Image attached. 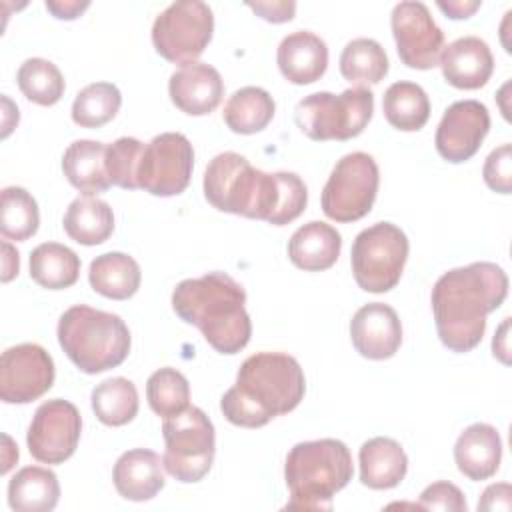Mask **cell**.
<instances>
[{
  "label": "cell",
  "mask_w": 512,
  "mask_h": 512,
  "mask_svg": "<svg viewBox=\"0 0 512 512\" xmlns=\"http://www.w3.org/2000/svg\"><path fill=\"white\" fill-rule=\"evenodd\" d=\"M2 250H4V270H2V282H10L16 274H18V266H20V260H18V252L8 244L4 242L2 244Z\"/></svg>",
  "instance_id": "obj_46"
},
{
  "label": "cell",
  "mask_w": 512,
  "mask_h": 512,
  "mask_svg": "<svg viewBox=\"0 0 512 512\" xmlns=\"http://www.w3.org/2000/svg\"><path fill=\"white\" fill-rule=\"evenodd\" d=\"M350 338L364 358L386 360L394 356L402 344V324L392 306L368 302L352 316Z\"/></svg>",
  "instance_id": "obj_17"
},
{
  "label": "cell",
  "mask_w": 512,
  "mask_h": 512,
  "mask_svg": "<svg viewBox=\"0 0 512 512\" xmlns=\"http://www.w3.org/2000/svg\"><path fill=\"white\" fill-rule=\"evenodd\" d=\"M194 150L180 132H162L144 144L138 162V188L152 196H176L190 184Z\"/></svg>",
  "instance_id": "obj_12"
},
{
  "label": "cell",
  "mask_w": 512,
  "mask_h": 512,
  "mask_svg": "<svg viewBox=\"0 0 512 512\" xmlns=\"http://www.w3.org/2000/svg\"><path fill=\"white\" fill-rule=\"evenodd\" d=\"M214 32V14L206 2L178 0L164 8L152 24L156 52L174 62L190 64L204 52Z\"/></svg>",
  "instance_id": "obj_10"
},
{
  "label": "cell",
  "mask_w": 512,
  "mask_h": 512,
  "mask_svg": "<svg viewBox=\"0 0 512 512\" xmlns=\"http://www.w3.org/2000/svg\"><path fill=\"white\" fill-rule=\"evenodd\" d=\"M360 480L372 490H388L398 486L408 470V458L404 448L388 438L376 436L362 444L360 454Z\"/></svg>",
  "instance_id": "obj_23"
},
{
  "label": "cell",
  "mask_w": 512,
  "mask_h": 512,
  "mask_svg": "<svg viewBox=\"0 0 512 512\" xmlns=\"http://www.w3.org/2000/svg\"><path fill=\"white\" fill-rule=\"evenodd\" d=\"M418 506L422 510H448V512H466L468 504L462 490L446 480L434 482L424 488L420 494Z\"/></svg>",
  "instance_id": "obj_40"
},
{
  "label": "cell",
  "mask_w": 512,
  "mask_h": 512,
  "mask_svg": "<svg viewBox=\"0 0 512 512\" xmlns=\"http://www.w3.org/2000/svg\"><path fill=\"white\" fill-rule=\"evenodd\" d=\"M58 342L78 370L100 374L126 360L130 330L118 314L74 304L58 320Z\"/></svg>",
  "instance_id": "obj_6"
},
{
  "label": "cell",
  "mask_w": 512,
  "mask_h": 512,
  "mask_svg": "<svg viewBox=\"0 0 512 512\" xmlns=\"http://www.w3.org/2000/svg\"><path fill=\"white\" fill-rule=\"evenodd\" d=\"M438 64L448 84L462 90H476L490 80L494 56L482 38L462 36L442 48Z\"/></svg>",
  "instance_id": "obj_19"
},
{
  "label": "cell",
  "mask_w": 512,
  "mask_h": 512,
  "mask_svg": "<svg viewBox=\"0 0 512 512\" xmlns=\"http://www.w3.org/2000/svg\"><path fill=\"white\" fill-rule=\"evenodd\" d=\"M304 390V372L294 356L256 352L242 362L236 384L220 398V410L236 426L260 428L292 412L304 398Z\"/></svg>",
  "instance_id": "obj_3"
},
{
  "label": "cell",
  "mask_w": 512,
  "mask_h": 512,
  "mask_svg": "<svg viewBox=\"0 0 512 512\" xmlns=\"http://www.w3.org/2000/svg\"><path fill=\"white\" fill-rule=\"evenodd\" d=\"M40 212L34 196L20 186H6L0 194V232L10 240H28L36 234Z\"/></svg>",
  "instance_id": "obj_34"
},
{
  "label": "cell",
  "mask_w": 512,
  "mask_h": 512,
  "mask_svg": "<svg viewBox=\"0 0 512 512\" xmlns=\"http://www.w3.org/2000/svg\"><path fill=\"white\" fill-rule=\"evenodd\" d=\"M408 248L406 234L392 222H376L364 228L354 238L350 252L356 284L374 294L392 290L400 282Z\"/></svg>",
  "instance_id": "obj_9"
},
{
  "label": "cell",
  "mask_w": 512,
  "mask_h": 512,
  "mask_svg": "<svg viewBox=\"0 0 512 512\" xmlns=\"http://www.w3.org/2000/svg\"><path fill=\"white\" fill-rule=\"evenodd\" d=\"M122 94L112 82H94L84 86L72 102V120L82 128H100L120 110Z\"/></svg>",
  "instance_id": "obj_35"
},
{
  "label": "cell",
  "mask_w": 512,
  "mask_h": 512,
  "mask_svg": "<svg viewBox=\"0 0 512 512\" xmlns=\"http://www.w3.org/2000/svg\"><path fill=\"white\" fill-rule=\"evenodd\" d=\"M88 280L94 292L112 300H126L140 288L142 272L132 256L124 252H106L90 262Z\"/></svg>",
  "instance_id": "obj_27"
},
{
  "label": "cell",
  "mask_w": 512,
  "mask_h": 512,
  "mask_svg": "<svg viewBox=\"0 0 512 512\" xmlns=\"http://www.w3.org/2000/svg\"><path fill=\"white\" fill-rule=\"evenodd\" d=\"M372 112V90L348 88L340 94L314 92L304 96L296 104L294 120L312 140H350L368 126Z\"/></svg>",
  "instance_id": "obj_7"
},
{
  "label": "cell",
  "mask_w": 512,
  "mask_h": 512,
  "mask_svg": "<svg viewBox=\"0 0 512 512\" xmlns=\"http://www.w3.org/2000/svg\"><path fill=\"white\" fill-rule=\"evenodd\" d=\"M274 98L260 86H244L236 90L224 104V122L236 134H256L274 118Z\"/></svg>",
  "instance_id": "obj_30"
},
{
  "label": "cell",
  "mask_w": 512,
  "mask_h": 512,
  "mask_svg": "<svg viewBox=\"0 0 512 512\" xmlns=\"http://www.w3.org/2000/svg\"><path fill=\"white\" fill-rule=\"evenodd\" d=\"M378 164L366 152H350L332 168L324 190L322 210L330 220L354 222L364 218L376 200Z\"/></svg>",
  "instance_id": "obj_11"
},
{
  "label": "cell",
  "mask_w": 512,
  "mask_h": 512,
  "mask_svg": "<svg viewBox=\"0 0 512 512\" xmlns=\"http://www.w3.org/2000/svg\"><path fill=\"white\" fill-rule=\"evenodd\" d=\"M340 72L356 88L378 84L388 74V56L376 40L354 38L340 54Z\"/></svg>",
  "instance_id": "obj_33"
},
{
  "label": "cell",
  "mask_w": 512,
  "mask_h": 512,
  "mask_svg": "<svg viewBox=\"0 0 512 512\" xmlns=\"http://www.w3.org/2000/svg\"><path fill=\"white\" fill-rule=\"evenodd\" d=\"M484 182L488 188L500 194H510L512 192V146L502 144L494 148L482 168Z\"/></svg>",
  "instance_id": "obj_39"
},
{
  "label": "cell",
  "mask_w": 512,
  "mask_h": 512,
  "mask_svg": "<svg viewBox=\"0 0 512 512\" xmlns=\"http://www.w3.org/2000/svg\"><path fill=\"white\" fill-rule=\"evenodd\" d=\"M164 464L160 456L148 448L124 452L112 470V480L118 494L132 502L154 498L164 488Z\"/></svg>",
  "instance_id": "obj_21"
},
{
  "label": "cell",
  "mask_w": 512,
  "mask_h": 512,
  "mask_svg": "<svg viewBox=\"0 0 512 512\" xmlns=\"http://www.w3.org/2000/svg\"><path fill=\"white\" fill-rule=\"evenodd\" d=\"M340 248V232L326 222L312 220L292 234L288 242V256L294 266L306 272H320L338 260Z\"/></svg>",
  "instance_id": "obj_24"
},
{
  "label": "cell",
  "mask_w": 512,
  "mask_h": 512,
  "mask_svg": "<svg viewBox=\"0 0 512 512\" xmlns=\"http://www.w3.org/2000/svg\"><path fill=\"white\" fill-rule=\"evenodd\" d=\"M164 456L166 472L178 482H200L212 468L216 454V434L212 420L204 410L188 406L178 414L164 418Z\"/></svg>",
  "instance_id": "obj_8"
},
{
  "label": "cell",
  "mask_w": 512,
  "mask_h": 512,
  "mask_svg": "<svg viewBox=\"0 0 512 512\" xmlns=\"http://www.w3.org/2000/svg\"><path fill=\"white\" fill-rule=\"evenodd\" d=\"M244 304V288L226 272L182 280L172 292L180 320L194 324L220 354H236L250 342L252 322Z\"/></svg>",
  "instance_id": "obj_4"
},
{
  "label": "cell",
  "mask_w": 512,
  "mask_h": 512,
  "mask_svg": "<svg viewBox=\"0 0 512 512\" xmlns=\"http://www.w3.org/2000/svg\"><path fill=\"white\" fill-rule=\"evenodd\" d=\"M54 360L38 344H16L2 352L0 398L6 404H28L54 384Z\"/></svg>",
  "instance_id": "obj_15"
},
{
  "label": "cell",
  "mask_w": 512,
  "mask_h": 512,
  "mask_svg": "<svg viewBox=\"0 0 512 512\" xmlns=\"http://www.w3.org/2000/svg\"><path fill=\"white\" fill-rule=\"evenodd\" d=\"M204 196L220 212L284 226L308 202L304 180L294 172H262L238 152L216 154L204 172Z\"/></svg>",
  "instance_id": "obj_1"
},
{
  "label": "cell",
  "mask_w": 512,
  "mask_h": 512,
  "mask_svg": "<svg viewBox=\"0 0 512 512\" xmlns=\"http://www.w3.org/2000/svg\"><path fill=\"white\" fill-rule=\"evenodd\" d=\"M508 296V276L494 262H472L444 272L432 288V312L442 344L470 352L486 330V316Z\"/></svg>",
  "instance_id": "obj_2"
},
{
  "label": "cell",
  "mask_w": 512,
  "mask_h": 512,
  "mask_svg": "<svg viewBox=\"0 0 512 512\" xmlns=\"http://www.w3.org/2000/svg\"><path fill=\"white\" fill-rule=\"evenodd\" d=\"M248 8H252L260 18L280 24L288 22L294 18L296 12V2H286V0H272V2H248Z\"/></svg>",
  "instance_id": "obj_41"
},
{
  "label": "cell",
  "mask_w": 512,
  "mask_h": 512,
  "mask_svg": "<svg viewBox=\"0 0 512 512\" xmlns=\"http://www.w3.org/2000/svg\"><path fill=\"white\" fill-rule=\"evenodd\" d=\"M352 474V454L342 440L298 442L284 464V480L290 490L288 508L328 510L332 496L352 480Z\"/></svg>",
  "instance_id": "obj_5"
},
{
  "label": "cell",
  "mask_w": 512,
  "mask_h": 512,
  "mask_svg": "<svg viewBox=\"0 0 512 512\" xmlns=\"http://www.w3.org/2000/svg\"><path fill=\"white\" fill-rule=\"evenodd\" d=\"M168 94L176 108L190 116H204L218 108L224 96L220 72L206 62H190L172 72Z\"/></svg>",
  "instance_id": "obj_18"
},
{
  "label": "cell",
  "mask_w": 512,
  "mask_h": 512,
  "mask_svg": "<svg viewBox=\"0 0 512 512\" xmlns=\"http://www.w3.org/2000/svg\"><path fill=\"white\" fill-rule=\"evenodd\" d=\"M90 6L88 0H46V8L60 20H74Z\"/></svg>",
  "instance_id": "obj_43"
},
{
  "label": "cell",
  "mask_w": 512,
  "mask_h": 512,
  "mask_svg": "<svg viewBox=\"0 0 512 512\" xmlns=\"http://www.w3.org/2000/svg\"><path fill=\"white\" fill-rule=\"evenodd\" d=\"M92 410L106 426H124L138 414V390L132 380L114 376L92 390Z\"/></svg>",
  "instance_id": "obj_32"
},
{
  "label": "cell",
  "mask_w": 512,
  "mask_h": 512,
  "mask_svg": "<svg viewBox=\"0 0 512 512\" xmlns=\"http://www.w3.org/2000/svg\"><path fill=\"white\" fill-rule=\"evenodd\" d=\"M142 150H144V144L132 136H122L106 146V172H108L110 184L126 190L138 188L136 172H138Z\"/></svg>",
  "instance_id": "obj_38"
},
{
  "label": "cell",
  "mask_w": 512,
  "mask_h": 512,
  "mask_svg": "<svg viewBox=\"0 0 512 512\" xmlns=\"http://www.w3.org/2000/svg\"><path fill=\"white\" fill-rule=\"evenodd\" d=\"M512 488L508 482L500 484H490L484 492L482 498L478 500V510H510L512 508Z\"/></svg>",
  "instance_id": "obj_42"
},
{
  "label": "cell",
  "mask_w": 512,
  "mask_h": 512,
  "mask_svg": "<svg viewBox=\"0 0 512 512\" xmlns=\"http://www.w3.org/2000/svg\"><path fill=\"white\" fill-rule=\"evenodd\" d=\"M22 94L40 106L56 104L64 94V76L58 66L46 58H28L16 74Z\"/></svg>",
  "instance_id": "obj_36"
},
{
  "label": "cell",
  "mask_w": 512,
  "mask_h": 512,
  "mask_svg": "<svg viewBox=\"0 0 512 512\" xmlns=\"http://www.w3.org/2000/svg\"><path fill=\"white\" fill-rule=\"evenodd\" d=\"M62 170L68 182L86 196L106 192L112 184L106 172V144L76 140L62 156Z\"/></svg>",
  "instance_id": "obj_25"
},
{
  "label": "cell",
  "mask_w": 512,
  "mask_h": 512,
  "mask_svg": "<svg viewBox=\"0 0 512 512\" xmlns=\"http://www.w3.org/2000/svg\"><path fill=\"white\" fill-rule=\"evenodd\" d=\"M438 4V8L446 14V16H450V18H454V20H462V18H470L478 8H480V0H448V2H444V0H438L436 2Z\"/></svg>",
  "instance_id": "obj_44"
},
{
  "label": "cell",
  "mask_w": 512,
  "mask_h": 512,
  "mask_svg": "<svg viewBox=\"0 0 512 512\" xmlns=\"http://www.w3.org/2000/svg\"><path fill=\"white\" fill-rule=\"evenodd\" d=\"M58 498V478L42 466H24L8 482V504L16 512H50Z\"/></svg>",
  "instance_id": "obj_26"
},
{
  "label": "cell",
  "mask_w": 512,
  "mask_h": 512,
  "mask_svg": "<svg viewBox=\"0 0 512 512\" xmlns=\"http://www.w3.org/2000/svg\"><path fill=\"white\" fill-rule=\"evenodd\" d=\"M390 26L398 56L408 68L430 70L438 66L444 48V32L434 22L424 2H398L392 8Z\"/></svg>",
  "instance_id": "obj_14"
},
{
  "label": "cell",
  "mask_w": 512,
  "mask_h": 512,
  "mask_svg": "<svg viewBox=\"0 0 512 512\" xmlns=\"http://www.w3.org/2000/svg\"><path fill=\"white\" fill-rule=\"evenodd\" d=\"M508 326H510V318H504V322L500 324V328L496 330L494 340H492V352L504 364L510 362V358H508Z\"/></svg>",
  "instance_id": "obj_45"
},
{
  "label": "cell",
  "mask_w": 512,
  "mask_h": 512,
  "mask_svg": "<svg viewBox=\"0 0 512 512\" xmlns=\"http://www.w3.org/2000/svg\"><path fill=\"white\" fill-rule=\"evenodd\" d=\"M488 130V108L478 100H458L442 114L434 144L444 160L460 164L478 152Z\"/></svg>",
  "instance_id": "obj_16"
},
{
  "label": "cell",
  "mask_w": 512,
  "mask_h": 512,
  "mask_svg": "<svg viewBox=\"0 0 512 512\" xmlns=\"http://www.w3.org/2000/svg\"><path fill=\"white\" fill-rule=\"evenodd\" d=\"M82 418L78 408L62 398L42 402L28 426L26 442L30 454L44 464L68 460L80 440Z\"/></svg>",
  "instance_id": "obj_13"
},
{
  "label": "cell",
  "mask_w": 512,
  "mask_h": 512,
  "mask_svg": "<svg viewBox=\"0 0 512 512\" xmlns=\"http://www.w3.org/2000/svg\"><path fill=\"white\" fill-rule=\"evenodd\" d=\"M146 398L158 416L168 418L188 408L190 384L182 372L166 366L150 374L146 382Z\"/></svg>",
  "instance_id": "obj_37"
},
{
  "label": "cell",
  "mask_w": 512,
  "mask_h": 512,
  "mask_svg": "<svg viewBox=\"0 0 512 512\" xmlns=\"http://www.w3.org/2000/svg\"><path fill=\"white\" fill-rule=\"evenodd\" d=\"M454 460L458 470L474 482L494 476L502 460L498 430L486 422L470 424L454 444Z\"/></svg>",
  "instance_id": "obj_22"
},
{
  "label": "cell",
  "mask_w": 512,
  "mask_h": 512,
  "mask_svg": "<svg viewBox=\"0 0 512 512\" xmlns=\"http://www.w3.org/2000/svg\"><path fill=\"white\" fill-rule=\"evenodd\" d=\"M80 274V258L58 242H42L30 252V278L48 290L70 288Z\"/></svg>",
  "instance_id": "obj_29"
},
{
  "label": "cell",
  "mask_w": 512,
  "mask_h": 512,
  "mask_svg": "<svg viewBox=\"0 0 512 512\" xmlns=\"http://www.w3.org/2000/svg\"><path fill=\"white\" fill-rule=\"evenodd\" d=\"M382 110L390 126L404 132L420 130L430 118V100L424 88L416 82H394L386 88Z\"/></svg>",
  "instance_id": "obj_31"
},
{
  "label": "cell",
  "mask_w": 512,
  "mask_h": 512,
  "mask_svg": "<svg viewBox=\"0 0 512 512\" xmlns=\"http://www.w3.org/2000/svg\"><path fill=\"white\" fill-rule=\"evenodd\" d=\"M282 76L292 84H312L322 78L328 66L326 42L308 30H296L282 38L276 52Z\"/></svg>",
  "instance_id": "obj_20"
},
{
  "label": "cell",
  "mask_w": 512,
  "mask_h": 512,
  "mask_svg": "<svg viewBox=\"0 0 512 512\" xmlns=\"http://www.w3.org/2000/svg\"><path fill=\"white\" fill-rule=\"evenodd\" d=\"M62 224L74 242L96 246L106 242L114 232V212L108 202L84 194L70 202Z\"/></svg>",
  "instance_id": "obj_28"
}]
</instances>
